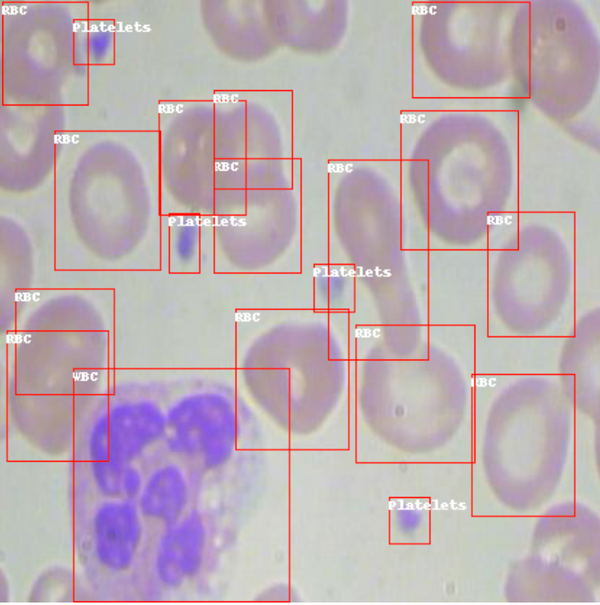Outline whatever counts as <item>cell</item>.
<instances>
[{
	"mask_svg": "<svg viewBox=\"0 0 600 605\" xmlns=\"http://www.w3.org/2000/svg\"><path fill=\"white\" fill-rule=\"evenodd\" d=\"M166 430V418L157 405L141 400L123 403L100 417L89 438V455L98 487L107 495L124 496L129 462Z\"/></svg>",
	"mask_w": 600,
	"mask_h": 605,
	"instance_id": "obj_1",
	"label": "cell"
},
{
	"mask_svg": "<svg viewBox=\"0 0 600 605\" xmlns=\"http://www.w3.org/2000/svg\"><path fill=\"white\" fill-rule=\"evenodd\" d=\"M170 447L198 456L207 468L225 464L235 447L237 430L233 412L219 398L187 397L166 417Z\"/></svg>",
	"mask_w": 600,
	"mask_h": 605,
	"instance_id": "obj_2",
	"label": "cell"
},
{
	"mask_svg": "<svg viewBox=\"0 0 600 605\" xmlns=\"http://www.w3.org/2000/svg\"><path fill=\"white\" fill-rule=\"evenodd\" d=\"M141 540L137 508L128 501L105 502L93 518L94 553L106 569L120 572L129 568Z\"/></svg>",
	"mask_w": 600,
	"mask_h": 605,
	"instance_id": "obj_3",
	"label": "cell"
},
{
	"mask_svg": "<svg viewBox=\"0 0 600 605\" xmlns=\"http://www.w3.org/2000/svg\"><path fill=\"white\" fill-rule=\"evenodd\" d=\"M205 542V528L197 513H190L171 525L160 541L156 556L161 581L177 586L195 576L203 563Z\"/></svg>",
	"mask_w": 600,
	"mask_h": 605,
	"instance_id": "obj_4",
	"label": "cell"
},
{
	"mask_svg": "<svg viewBox=\"0 0 600 605\" xmlns=\"http://www.w3.org/2000/svg\"><path fill=\"white\" fill-rule=\"evenodd\" d=\"M139 497L141 513L146 517L173 525L188 502V486L181 470L166 465L147 480Z\"/></svg>",
	"mask_w": 600,
	"mask_h": 605,
	"instance_id": "obj_5",
	"label": "cell"
}]
</instances>
